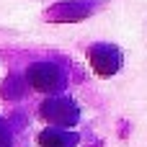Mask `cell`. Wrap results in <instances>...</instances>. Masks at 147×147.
<instances>
[{
	"instance_id": "obj_1",
	"label": "cell",
	"mask_w": 147,
	"mask_h": 147,
	"mask_svg": "<svg viewBox=\"0 0 147 147\" xmlns=\"http://www.w3.org/2000/svg\"><path fill=\"white\" fill-rule=\"evenodd\" d=\"M26 80H28L31 88H36L41 93H49V98L67 88V75L54 62H34L26 70Z\"/></svg>"
},
{
	"instance_id": "obj_2",
	"label": "cell",
	"mask_w": 147,
	"mask_h": 147,
	"mask_svg": "<svg viewBox=\"0 0 147 147\" xmlns=\"http://www.w3.org/2000/svg\"><path fill=\"white\" fill-rule=\"evenodd\" d=\"M88 62L90 67L96 70V75L101 78H111L121 70V49L114 47V44H106V41H98V44H90L88 47Z\"/></svg>"
},
{
	"instance_id": "obj_3",
	"label": "cell",
	"mask_w": 147,
	"mask_h": 147,
	"mask_svg": "<svg viewBox=\"0 0 147 147\" xmlns=\"http://www.w3.org/2000/svg\"><path fill=\"white\" fill-rule=\"evenodd\" d=\"M39 111H41V116L47 121H52V127H62V129H67L70 124H75L80 119L78 106L67 96H52V98H47Z\"/></svg>"
},
{
	"instance_id": "obj_4",
	"label": "cell",
	"mask_w": 147,
	"mask_h": 147,
	"mask_svg": "<svg viewBox=\"0 0 147 147\" xmlns=\"http://www.w3.org/2000/svg\"><path fill=\"white\" fill-rule=\"evenodd\" d=\"M78 134L62 127H49L39 134V147H78Z\"/></svg>"
}]
</instances>
